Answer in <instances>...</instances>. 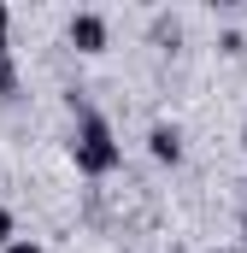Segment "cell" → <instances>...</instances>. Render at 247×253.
I'll return each mask as SVG.
<instances>
[{"label": "cell", "mask_w": 247, "mask_h": 253, "mask_svg": "<svg viewBox=\"0 0 247 253\" xmlns=\"http://www.w3.org/2000/svg\"><path fill=\"white\" fill-rule=\"evenodd\" d=\"M65 42H71L77 53H106V47H112V24H106V12H71Z\"/></svg>", "instance_id": "cell-2"}, {"label": "cell", "mask_w": 247, "mask_h": 253, "mask_svg": "<svg viewBox=\"0 0 247 253\" xmlns=\"http://www.w3.org/2000/svg\"><path fill=\"white\" fill-rule=\"evenodd\" d=\"M165 253H188V248H165Z\"/></svg>", "instance_id": "cell-10"}, {"label": "cell", "mask_w": 247, "mask_h": 253, "mask_svg": "<svg viewBox=\"0 0 247 253\" xmlns=\"http://www.w3.org/2000/svg\"><path fill=\"white\" fill-rule=\"evenodd\" d=\"M71 165H77L82 177H112V171L124 165V141H118V129L106 124V112H94V106H82V112H77Z\"/></svg>", "instance_id": "cell-1"}, {"label": "cell", "mask_w": 247, "mask_h": 253, "mask_svg": "<svg viewBox=\"0 0 247 253\" xmlns=\"http://www.w3.org/2000/svg\"><path fill=\"white\" fill-rule=\"evenodd\" d=\"M6 242H18V218H12V206H0V248Z\"/></svg>", "instance_id": "cell-6"}, {"label": "cell", "mask_w": 247, "mask_h": 253, "mask_svg": "<svg viewBox=\"0 0 247 253\" xmlns=\"http://www.w3.org/2000/svg\"><path fill=\"white\" fill-rule=\"evenodd\" d=\"M147 153H153V165H183V129L171 124V118H159V124L147 129Z\"/></svg>", "instance_id": "cell-3"}, {"label": "cell", "mask_w": 247, "mask_h": 253, "mask_svg": "<svg viewBox=\"0 0 247 253\" xmlns=\"http://www.w3.org/2000/svg\"><path fill=\"white\" fill-rule=\"evenodd\" d=\"M0 253H47V248H41L36 236H18V242H6V248H0Z\"/></svg>", "instance_id": "cell-8"}, {"label": "cell", "mask_w": 247, "mask_h": 253, "mask_svg": "<svg viewBox=\"0 0 247 253\" xmlns=\"http://www.w3.org/2000/svg\"><path fill=\"white\" fill-rule=\"evenodd\" d=\"M18 94V59H0V100Z\"/></svg>", "instance_id": "cell-5"}, {"label": "cell", "mask_w": 247, "mask_h": 253, "mask_svg": "<svg viewBox=\"0 0 247 253\" xmlns=\"http://www.w3.org/2000/svg\"><path fill=\"white\" fill-rule=\"evenodd\" d=\"M242 153H247V124H242Z\"/></svg>", "instance_id": "cell-9"}, {"label": "cell", "mask_w": 247, "mask_h": 253, "mask_svg": "<svg viewBox=\"0 0 247 253\" xmlns=\"http://www.w3.org/2000/svg\"><path fill=\"white\" fill-rule=\"evenodd\" d=\"M0 59H12V12L0 6Z\"/></svg>", "instance_id": "cell-7"}, {"label": "cell", "mask_w": 247, "mask_h": 253, "mask_svg": "<svg viewBox=\"0 0 247 253\" xmlns=\"http://www.w3.org/2000/svg\"><path fill=\"white\" fill-rule=\"evenodd\" d=\"M218 53H224V59H242V53H247V36H242V30H224V36H218Z\"/></svg>", "instance_id": "cell-4"}]
</instances>
